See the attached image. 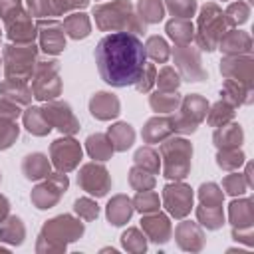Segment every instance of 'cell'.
Here are the masks:
<instances>
[{"mask_svg":"<svg viewBox=\"0 0 254 254\" xmlns=\"http://www.w3.org/2000/svg\"><path fill=\"white\" fill-rule=\"evenodd\" d=\"M95 64L105 83L113 87L135 85L147 64L143 42L127 30L107 34L95 48Z\"/></svg>","mask_w":254,"mask_h":254,"instance_id":"6da1fadb","label":"cell"},{"mask_svg":"<svg viewBox=\"0 0 254 254\" xmlns=\"http://www.w3.org/2000/svg\"><path fill=\"white\" fill-rule=\"evenodd\" d=\"M52 151L58 157L56 165L60 169H71L77 163V159L81 157V149L75 145V141H56Z\"/></svg>","mask_w":254,"mask_h":254,"instance_id":"7a4b0ae2","label":"cell"},{"mask_svg":"<svg viewBox=\"0 0 254 254\" xmlns=\"http://www.w3.org/2000/svg\"><path fill=\"white\" fill-rule=\"evenodd\" d=\"M91 113L99 119H109L117 115V99L111 97L109 93H97L91 99Z\"/></svg>","mask_w":254,"mask_h":254,"instance_id":"3957f363","label":"cell"},{"mask_svg":"<svg viewBox=\"0 0 254 254\" xmlns=\"http://www.w3.org/2000/svg\"><path fill=\"white\" fill-rule=\"evenodd\" d=\"M109 135H111V141L115 143V149H119V151L127 149V147L133 143V131H131V127L125 125V123L115 125L113 131H109Z\"/></svg>","mask_w":254,"mask_h":254,"instance_id":"277c9868","label":"cell"},{"mask_svg":"<svg viewBox=\"0 0 254 254\" xmlns=\"http://www.w3.org/2000/svg\"><path fill=\"white\" fill-rule=\"evenodd\" d=\"M24 171L28 173V175H26L28 179L44 177V175H46V171H48V161H46L42 155L28 157V161H26V165H24Z\"/></svg>","mask_w":254,"mask_h":254,"instance_id":"5b68a950","label":"cell"},{"mask_svg":"<svg viewBox=\"0 0 254 254\" xmlns=\"http://www.w3.org/2000/svg\"><path fill=\"white\" fill-rule=\"evenodd\" d=\"M141 12L149 22H157L163 18V6L159 0H141Z\"/></svg>","mask_w":254,"mask_h":254,"instance_id":"8992f818","label":"cell"},{"mask_svg":"<svg viewBox=\"0 0 254 254\" xmlns=\"http://www.w3.org/2000/svg\"><path fill=\"white\" fill-rule=\"evenodd\" d=\"M32 113H28L26 115V125H28V129L30 131H34V133H38V135H44L48 129H50V125H48V121H44V119H40V109H30Z\"/></svg>","mask_w":254,"mask_h":254,"instance_id":"52a82bcc","label":"cell"},{"mask_svg":"<svg viewBox=\"0 0 254 254\" xmlns=\"http://www.w3.org/2000/svg\"><path fill=\"white\" fill-rule=\"evenodd\" d=\"M65 26L69 28V32H71L73 38H83V36H87V30H89L87 20L83 18V14H75L73 18H69L65 22Z\"/></svg>","mask_w":254,"mask_h":254,"instance_id":"ba28073f","label":"cell"},{"mask_svg":"<svg viewBox=\"0 0 254 254\" xmlns=\"http://www.w3.org/2000/svg\"><path fill=\"white\" fill-rule=\"evenodd\" d=\"M145 52L153 58V60H165L167 58V44L161 38H151L145 46Z\"/></svg>","mask_w":254,"mask_h":254,"instance_id":"9c48e42d","label":"cell"},{"mask_svg":"<svg viewBox=\"0 0 254 254\" xmlns=\"http://www.w3.org/2000/svg\"><path fill=\"white\" fill-rule=\"evenodd\" d=\"M87 143H89V153H91L93 157H107V155H109V151H103V147H105V143H107L103 135L89 137Z\"/></svg>","mask_w":254,"mask_h":254,"instance_id":"30bf717a","label":"cell"},{"mask_svg":"<svg viewBox=\"0 0 254 254\" xmlns=\"http://www.w3.org/2000/svg\"><path fill=\"white\" fill-rule=\"evenodd\" d=\"M153 75H155V67H153L151 64H145V67H143V73H141L139 81L135 83V85H137V89H141V91H147V89L153 85Z\"/></svg>","mask_w":254,"mask_h":254,"instance_id":"8fae6325","label":"cell"},{"mask_svg":"<svg viewBox=\"0 0 254 254\" xmlns=\"http://www.w3.org/2000/svg\"><path fill=\"white\" fill-rule=\"evenodd\" d=\"M177 83H179V77L175 75V71H173V69L165 67V69L159 73V85H161V87L171 89V87H177Z\"/></svg>","mask_w":254,"mask_h":254,"instance_id":"7c38bea8","label":"cell"},{"mask_svg":"<svg viewBox=\"0 0 254 254\" xmlns=\"http://www.w3.org/2000/svg\"><path fill=\"white\" fill-rule=\"evenodd\" d=\"M151 105H153L157 111H169V109H173V105H177V95H171V99L153 95V97H151Z\"/></svg>","mask_w":254,"mask_h":254,"instance_id":"4fadbf2b","label":"cell"},{"mask_svg":"<svg viewBox=\"0 0 254 254\" xmlns=\"http://www.w3.org/2000/svg\"><path fill=\"white\" fill-rule=\"evenodd\" d=\"M75 210H77V212H85V216H87V218L97 216V204H93V202H91V200H87V198L77 200V202H75Z\"/></svg>","mask_w":254,"mask_h":254,"instance_id":"5bb4252c","label":"cell"}]
</instances>
